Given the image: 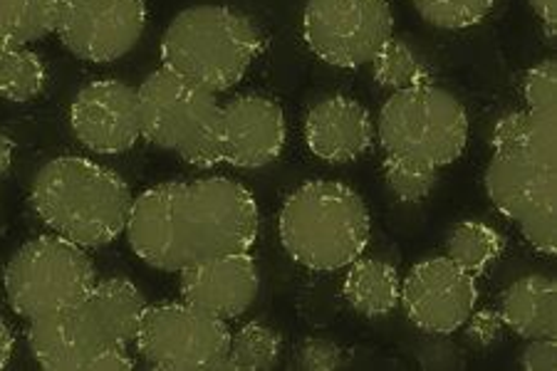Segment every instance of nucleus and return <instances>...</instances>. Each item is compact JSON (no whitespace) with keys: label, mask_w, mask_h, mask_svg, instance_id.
I'll use <instances>...</instances> for the list:
<instances>
[{"label":"nucleus","mask_w":557,"mask_h":371,"mask_svg":"<svg viewBox=\"0 0 557 371\" xmlns=\"http://www.w3.org/2000/svg\"><path fill=\"white\" fill-rule=\"evenodd\" d=\"M258 231L253 194L226 176L188 184L166 181L147 188L132 201L124 228L137 258L164 273H178L223 252H248Z\"/></svg>","instance_id":"obj_1"},{"label":"nucleus","mask_w":557,"mask_h":371,"mask_svg":"<svg viewBox=\"0 0 557 371\" xmlns=\"http://www.w3.org/2000/svg\"><path fill=\"white\" fill-rule=\"evenodd\" d=\"M486 194L543 256L557 252V112L500 116L493 129Z\"/></svg>","instance_id":"obj_2"},{"label":"nucleus","mask_w":557,"mask_h":371,"mask_svg":"<svg viewBox=\"0 0 557 371\" xmlns=\"http://www.w3.org/2000/svg\"><path fill=\"white\" fill-rule=\"evenodd\" d=\"M134 196L116 171L85 157H58L30 188V206L48 228L79 248H102L127 228Z\"/></svg>","instance_id":"obj_3"},{"label":"nucleus","mask_w":557,"mask_h":371,"mask_svg":"<svg viewBox=\"0 0 557 371\" xmlns=\"http://www.w3.org/2000/svg\"><path fill=\"white\" fill-rule=\"evenodd\" d=\"M372 223L362 196L339 181H310L285 198L277 238L298 265L335 273L362 256Z\"/></svg>","instance_id":"obj_4"},{"label":"nucleus","mask_w":557,"mask_h":371,"mask_svg":"<svg viewBox=\"0 0 557 371\" xmlns=\"http://www.w3.org/2000/svg\"><path fill=\"white\" fill-rule=\"evenodd\" d=\"M263 50L248 15L226 5H194L178 13L161 38V67L213 95L228 92L246 77Z\"/></svg>","instance_id":"obj_5"},{"label":"nucleus","mask_w":557,"mask_h":371,"mask_svg":"<svg viewBox=\"0 0 557 371\" xmlns=\"http://www.w3.org/2000/svg\"><path fill=\"white\" fill-rule=\"evenodd\" d=\"M376 139L384 157L438 171L463 153L469 114L444 87L426 83L401 89L384 102Z\"/></svg>","instance_id":"obj_6"},{"label":"nucleus","mask_w":557,"mask_h":371,"mask_svg":"<svg viewBox=\"0 0 557 371\" xmlns=\"http://www.w3.org/2000/svg\"><path fill=\"white\" fill-rule=\"evenodd\" d=\"M97 283L85 248L60 235H40L15 250L3 270L8 305L25 320L75 310Z\"/></svg>","instance_id":"obj_7"},{"label":"nucleus","mask_w":557,"mask_h":371,"mask_svg":"<svg viewBox=\"0 0 557 371\" xmlns=\"http://www.w3.org/2000/svg\"><path fill=\"white\" fill-rule=\"evenodd\" d=\"M228 344L226 320L188 302L147 305L134 339L139 357L161 371H221Z\"/></svg>","instance_id":"obj_8"},{"label":"nucleus","mask_w":557,"mask_h":371,"mask_svg":"<svg viewBox=\"0 0 557 371\" xmlns=\"http://www.w3.org/2000/svg\"><path fill=\"white\" fill-rule=\"evenodd\" d=\"M394 35L389 0H308L302 40L314 58L339 70L370 65Z\"/></svg>","instance_id":"obj_9"},{"label":"nucleus","mask_w":557,"mask_h":371,"mask_svg":"<svg viewBox=\"0 0 557 371\" xmlns=\"http://www.w3.org/2000/svg\"><path fill=\"white\" fill-rule=\"evenodd\" d=\"M219 107V95L159 67L137 89L141 139L182 157L211 132Z\"/></svg>","instance_id":"obj_10"},{"label":"nucleus","mask_w":557,"mask_h":371,"mask_svg":"<svg viewBox=\"0 0 557 371\" xmlns=\"http://www.w3.org/2000/svg\"><path fill=\"white\" fill-rule=\"evenodd\" d=\"M144 28V0H62L55 33L72 55L104 65L129 55Z\"/></svg>","instance_id":"obj_11"},{"label":"nucleus","mask_w":557,"mask_h":371,"mask_svg":"<svg viewBox=\"0 0 557 371\" xmlns=\"http://www.w3.org/2000/svg\"><path fill=\"white\" fill-rule=\"evenodd\" d=\"M28 347L48 371H129V349L120 347L83 312H55L30 320Z\"/></svg>","instance_id":"obj_12"},{"label":"nucleus","mask_w":557,"mask_h":371,"mask_svg":"<svg viewBox=\"0 0 557 371\" xmlns=\"http://www.w3.org/2000/svg\"><path fill=\"white\" fill-rule=\"evenodd\" d=\"M479 302L475 277L458 268L451 258L417 262L401 280L399 305L409 322L429 334H454L461 330Z\"/></svg>","instance_id":"obj_13"},{"label":"nucleus","mask_w":557,"mask_h":371,"mask_svg":"<svg viewBox=\"0 0 557 371\" xmlns=\"http://www.w3.org/2000/svg\"><path fill=\"white\" fill-rule=\"evenodd\" d=\"M221 164L263 169L281 157L287 139L283 107L263 95H240L219 107L213 124Z\"/></svg>","instance_id":"obj_14"},{"label":"nucleus","mask_w":557,"mask_h":371,"mask_svg":"<svg viewBox=\"0 0 557 371\" xmlns=\"http://www.w3.org/2000/svg\"><path fill=\"white\" fill-rule=\"evenodd\" d=\"M70 126L87 151L100 157L129 151L141 139L137 89L120 79H97L79 89Z\"/></svg>","instance_id":"obj_15"},{"label":"nucleus","mask_w":557,"mask_h":371,"mask_svg":"<svg viewBox=\"0 0 557 371\" xmlns=\"http://www.w3.org/2000/svg\"><path fill=\"white\" fill-rule=\"evenodd\" d=\"M178 289L184 302L221 320H233L256 302L260 289L258 265L250 250L223 252L178 270Z\"/></svg>","instance_id":"obj_16"},{"label":"nucleus","mask_w":557,"mask_h":371,"mask_svg":"<svg viewBox=\"0 0 557 371\" xmlns=\"http://www.w3.org/2000/svg\"><path fill=\"white\" fill-rule=\"evenodd\" d=\"M305 141L325 164H349L372 147L374 122L357 99L335 95L305 116Z\"/></svg>","instance_id":"obj_17"},{"label":"nucleus","mask_w":557,"mask_h":371,"mask_svg":"<svg viewBox=\"0 0 557 371\" xmlns=\"http://www.w3.org/2000/svg\"><path fill=\"white\" fill-rule=\"evenodd\" d=\"M500 320L523 339L557 337V285L547 275H528L500 297Z\"/></svg>","instance_id":"obj_18"},{"label":"nucleus","mask_w":557,"mask_h":371,"mask_svg":"<svg viewBox=\"0 0 557 371\" xmlns=\"http://www.w3.org/2000/svg\"><path fill=\"white\" fill-rule=\"evenodd\" d=\"M79 307L112 342L124 349L134 347L144 310H147V302H144L137 285L124 277L97 280Z\"/></svg>","instance_id":"obj_19"},{"label":"nucleus","mask_w":557,"mask_h":371,"mask_svg":"<svg viewBox=\"0 0 557 371\" xmlns=\"http://www.w3.org/2000/svg\"><path fill=\"white\" fill-rule=\"evenodd\" d=\"M343 295L352 310L364 317H384L397 310L401 280L397 268L376 258L359 256L347 265Z\"/></svg>","instance_id":"obj_20"},{"label":"nucleus","mask_w":557,"mask_h":371,"mask_svg":"<svg viewBox=\"0 0 557 371\" xmlns=\"http://www.w3.org/2000/svg\"><path fill=\"white\" fill-rule=\"evenodd\" d=\"M503 248H506V238L496 228L479 221L456 223L446 240L448 258L473 277L486 273L488 265L503 256Z\"/></svg>","instance_id":"obj_21"},{"label":"nucleus","mask_w":557,"mask_h":371,"mask_svg":"<svg viewBox=\"0 0 557 371\" xmlns=\"http://www.w3.org/2000/svg\"><path fill=\"white\" fill-rule=\"evenodd\" d=\"M370 65L376 85L392 89V92L426 85L431 77L429 62L407 40L394 38V35L376 50Z\"/></svg>","instance_id":"obj_22"},{"label":"nucleus","mask_w":557,"mask_h":371,"mask_svg":"<svg viewBox=\"0 0 557 371\" xmlns=\"http://www.w3.org/2000/svg\"><path fill=\"white\" fill-rule=\"evenodd\" d=\"M281 334L263 322H248L231 332L228 355L221 371H268L281 359Z\"/></svg>","instance_id":"obj_23"},{"label":"nucleus","mask_w":557,"mask_h":371,"mask_svg":"<svg viewBox=\"0 0 557 371\" xmlns=\"http://www.w3.org/2000/svg\"><path fill=\"white\" fill-rule=\"evenodd\" d=\"M45 62L25 45H13L0 55V99L5 102H30L45 89Z\"/></svg>","instance_id":"obj_24"},{"label":"nucleus","mask_w":557,"mask_h":371,"mask_svg":"<svg viewBox=\"0 0 557 371\" xmlns=\"http://www.w3.org/2000/svg\"><path fill=\"white\" fill-rule=\"evenodd\" d=\"M417 13L438 30H466L486 21L496 0H411Z\"/></svg>","instance_id":"obj_25"},{"label":"nucleus","mask_w":557,"mask_h":371,"mask_svg":"<svg viewBox=\"0 0 557 371\" xmlns=\"http://www.w3.org/2000/svg\"><path fill=\"white\" fill-rule=\"evenodd\" d=\"M3 5L13 23L17 45L48 38L58 28L62 0H3Z\"/></svg>","instance_id":"obj_26"},{"label":"nucleus","mask_w":557,"mask_h":371,"mask_svg":"<svg viewBox=\"0 0 557 371\" xmlns=\"http://www.w3.org/2000/svg\"><path fill=\"white\" fill-rule=\"evenodd\" d=\"M382 169H384L386 186H389L392 194L404 203L424 201V198L434 191L438 181V171L407 164V161H397L392 157H384Z\"/></svg>","instance_id":"obj_27"},{"label":"nucleus","mask_w":557,"mask_h":371,"mask_svg":"<svg viewBox=\"0 0 557 371\" xmlns=\"http://www.w3.org/2000/svg\"><path fill=\"white\" fill-rule=\"evenodd\" d=\"M523 97L528 110L557 112V67L555 60H543L530 67L523 83Z\"/></svg>","instance_id":"obj_28"},{"label":"nucleus","mask_w":557,"mask_h":371,"mask_svg":"<svg viewBox=\"0 0 557 371\" xmlns=\"http://www.w3.org/2000/svg\"><path fill=\"white\" fill-rule=\"evenodd\" d=\"M343 361V351L330 339H308L298 351L295 367L305 371H332Z\"/></svg>","instance_id":"obj_29"},{"label":"nucleus","mask_w":557,"mask_h":371,"mask_svg":"<svg viewBox=\"0 0 557 371\" xmlns=\"http://www.w3.org/2000/svg\"><path fill=\"white\" fill-rule=\"evenodd\" d=\"M520 367L525 371H555L557 369V337L528 339L520 355Z\"/></svg>","instance_id":"obj_30"},{"label":"nucleus","mask_w":557,"mask_h":371,"mask_svg":"<svg viewBox=\"0 0 557 371\" xmlns=\"http://www.w3.org/2000/svg\"><path fill=\"white\" fill-rule=\"evenodd\" d=\"M469 337L473 344H481V347H488V344L498 342L500 339V332L506 324H503L500 314L493 312V310H481V312H471L469 320Z\"/></svg>","instance_id":"obj_31"},{"label":"nucleus","mask_w":557,"mask_h":371,"mask_svg":"<svg viewBox=\"0 0 557 371\" xmlns=\"http://www.w3.org/2000/svg\"><path fill=\"white\" fill-rule=\"evenodd\" d=\"M528 3H530V8H533V13L537 15V21H541L545 38L555 42V38H557V0H528Z\"/></svg>","instance_id":"obj_32"},{"label":"nucleus","mask_w":557,"mask_h":371,"mask_svg":"<svg viewBox=\"0 0 557 371\" xmlns=\"http://www.w3.org/2000/svg\"><path fill=\"white\" fill-rule=\"evenodd\" d=\"M13 45H17L15 33H13V23H11V17H8L5 5L0 3V55H3L5 50H11Z\"/></svg>","instance_id":"obj_33"},{"label":"nucleus","mask_w":557,"mask_h":371,"mask_svg":"<svg viewBox=\"0 0 557 371\" xmlns=\"http://www.w3.org/2000/svg\"><path fill=\"white\" fill-rule=\"evenodd\" d=\"M13 344H15L13 332H11V327H8V324H5L3 317H0V369H5L8 361H11V357H13Z\"/></svg>","instance_id":"obj_34"},{"label":"nucleus","mask_w":557,"mask_h":371,"mask_svg":"<svg viewBox=\"0 0 557 371\" xmlns=\"http://www.w3.org/2000/svg\"><path fill=\"white\" fill-rule=\"evenodd\" d=\"M13 141L5 137L3 132H0V181H3V176L8 174V169H11L13 164Z\"/></svg>","instance_id":"obj_35"},{"label":"nucleus","mask_w":557,"mask_h":371,"mask_svg":"<svg viewBox=\"0 0 557 371\" xmlns=\"http://www.w3.org/2000/svg\"><path fill=\"white\" fill-rule=\"evenodd\" d=\"M0 3H3V0H0Z\"/></svg>","instance_id":"obj_36"}]
</instances>
